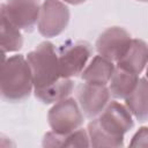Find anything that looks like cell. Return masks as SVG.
Wrapping results in <instances>:
<instances>
[{"label":"cell","mask_w":148,"mask_h":148,"mask_svg":"<svg viewBox=\"0 0 148 148\" xmlns=\"http://www.w3.org/2000/svg\"><path fill=\"white\" fill-rule=\"evenodd\" d=\"M133 127V114L128 108L111 101L88 124L90 147H124V136Z\"/></svg>","instance_id":"1"},{"label":"cell","mask_w":148,"mask_h":148,"mask_svg":"<svg viewBox=\"0 0 148 148\" xmlns=\"http://www.w3.org/2000/svg\"><path fill=\"white\" fill-rule=\"evenodd\" d=\"M34 90V80L27 58L15 54L5 58L1 68V96L10 103L29 98Z\"/></svg>","instance_id":"2"},{"label":"cell","mask_w":148,"mask_h":148,"mask_svg":"<svg viewBox=\"0 0 148 148\" xmlns=\"http://www.w3.org/2000/svg\"><path fill=\"white\" fill-rule=\"evenodd\" d=\"M25 58L31 69L34 89L45 88L62 77L60 74L58 52L53 43L49 40L39 43Z\"/></svg>","instance_id":"3"},{"label":"cell","mask_w":148,"mask_h":148,"mask_svg":"<svg viewBox=\"0 0 148 148\" xmlns=\"http://www.w3.org/2000/svg\"><path fill=\"white\" fill-rule=\"evenodd\" d=\"M47 123L51 131L58 134H69L83 124V112L72 97H66L57 103L47 112Z\"/></svg>","instance_id":"4"},{"label":"cell","mask_w":148,"mask_h":148,"mask_svg":"<svg viewBox=\"0 0 148 148\" xmlns=\"http://www.w3.org/2000/svg\"><path fill=\"white\" fill-rule=\"evenodd\" d=\"M92 57V46L87 40H67L58 49L60 74L62 77L80 75Z\"/></svg>","instance_id":"5"},{"label":"cell","mask_w":148,"mask_h":148,"mask_svg":"<svg viewBox=\"0 0 148 148\" xmlns=\"http://www.w3.org/2000/svg\"><path fill=\"white\" fill-rule=\"evenodd\" d=\"M71 18L69 8L61 0H44L37 22L38 32L46 38L59 36L67 28Z\"/></svg>","instance_id":"6"},{"label":"cell","mask_w":148,"mask_h":148,"mask_svg":"<svg viewBox=\"0 0 148 148\" xmlns=\"http://www.w3.org/2000/svg\"><path fill=\"white\" fill-rule=\"evenodd\" d=\"M40 0H6L0 5V13L18 29L30 32L39 18Z\"/></svg>","instance_id":"7"},{"label":"cell","mask_w":148,"mask_h":148,"mask_svg":"<svg viewBox=\"0 0 148 148\" xmlns=\"http://www.w3.org/2000/svg\"><path fill=\"white\" fill-rule=\"evenodd\" d=\"M75 94L83 114L90 119L96 118L105 109L111 96L109 87L84 81L76 87Z\"/></svg>","instance_id":"8"},{"label":"cell","mask_w":148,"mask_h":148,"mask_svg":"<svg viewBox=\"0 0 148 148\" xmlns=\"http://www.w3.org/2000/svg\"><path fill=\"white\" fill-rule=\"evenodd\" d=\"M131 34L121 27H110L105 29L96 40V50L98 54L117 62L127 51L132 43Z\"/></svg>","instance_id":"9"},{"label":"cell","mask_w":148,"mask_h":148,"mask_svg":"<svg viewBox=\"0 0 148 148\" xmlns=\"http://www.w3.org/2000/svg\"><path fill=\"white\" fill-rule=\"evenodd\" d=\"M148 65V44L139 38H133L124 56L116 62V67L134 74H140Z\"/></svg>","instance_id":"10"},{"label":"cell","mask_w":148,"mask_h":148,"mask_svg":"<svg viewBox=\"0 0 148 148\" xmlns=\"http://www.w3.org/2000/svg\"><path fill=\"white\" fill-rule=\"evenodd\" d=\"M114 69L116 66L113 61L98 54L95 56L86 66V68L81 73V79L84 82L106 86L110 82Z\"/></svg>","instance_id":"11"},{"label":"cell","mask_w":148,"mask_h":148,"mask_svg":"<svg viewBox=\"0 0 148 148\" xmlns=\"http://www.w3.org/2000/svg\"><path fill=\"white\" fill-rule=\"evenodd\" d=\"M125 105L139 121L148 119V79L141 77L134 90L125 98Z\"/></svg>","instance_id":"12"},{"label":"cell","mask_w":148,"mask_h":148,"mask_svg":"<svg viewBox=\"0 0 148 148\" xmlns=\"http://www.w3.org/2000/svg\"><path fill=\"white\" fill-rule=\"evenodd\" d=\"M42 145L43 147H90V140L88 131L80 127L69 134L50 131L44 135Z\"/></svg>","instance_id":"13"},{"label":"cell","mask_w":148,"mask_h":148,"mask_svg":"<svg viewBox=\"0 0 148 148\" xmlns=\"http://www.w3.org/2000/svg\"><path fill=\"white\" fill-rule=\"evenodd\" d=\"M139 82V75L116 67L113 75L109 82V90L111 96L118 99H125L131 95Z\"/></svg>","instance_id":"14"},{"label":"cell","mask_w":148,"mask_h":148,"mask_svg":"<svg viewBox=\"0 0 148 148\" xmlns=\"http://www.w3.org/2000/svg\"><path fill=\"white\" fill-rule=\"evenodd\" d=\"M74 89V82L69 77H60L54 83L40 88L34 89L35 96L44 104H54L66 97H68Z\"/></svg>","instance_id":"15"},{"label":"cell","mask_w":148,"mask_h":148,"mask_svg":"<svg viewBox=\"0 0 148 148\" xmlns=\"http://www.w3.org/2000/svg\"><path fill=\"white\" fill-rule=\"evenodd\" d=\"M0 31H1V49L3 54H6L7 52H17L22 49L23 37L21 34V29H18L15 24H13L2 14L0 22Z\"/></svg>","instance_id":"16"},{"label":"cell","mask_w":148,"mask_h":148,"mask_svg":"<svg viewBox=\"0 0 148 148\" xmlns=\"http://www.w3.org/2000/svg\"><path fill=\"white\" fill-rule=\"evenodd\" d=\"M131 147H148V127H140L135 134L133 135L131 142Z\"/></svg>","instance_id":"17"},{"label":"cell","mask_w":148,"mask_h":148,"mask_svg":"<svg viewBox=\"0 0 148 148\" xmlns=\"http://www.w3.org/2000/svg\"><path fill=\"white\" fill-rule=\"evenodd\" d=\"M61 1L65 3H69V5H80V3L86 2L87 0H61Z\"/></svg>","instance_id":"18"},{"label":"cell","mask_w":148,"mask_h":148,"mask_svg":"<svg viewBox=\"0 0 148 148\" xmlns=\"http://www.w3.org/2000/svg\"><path fill=\"white\" fill-rule=\"evenodd\" d=\"M146 77L148 79V65H147V68H146Z\"/></svg>","instance_id":"19"},{"label":"cell","mask_w":148,"mask_h":148,"mask_svg":"<svg viewBox=\"0 0 148 148\" xmlns=\"http://www.w3.org/2000/svg\"><path fill=\"white\" fill-rule=\"evenodd\" d=\"M136 1H141V2H148V0H136Z\"/></svg>","instance_id":"20"}]
</instances>
